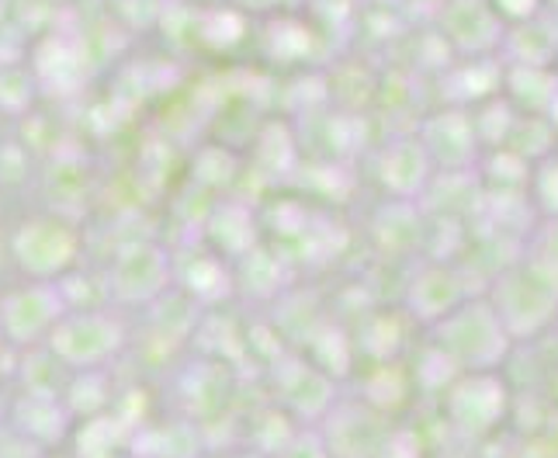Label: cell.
Wrapping results in <instances>:
<instances>
[{
    "label": "cell",
    "instance_id": "cell-18",
    "mask_svg": "<svg viewBox=\"0 0 558 458\" xmlns=\"http://www.w3.org/2000/svg\"><path fill=\"white\" fill-rule=\"evenodd\" d=\"M531 257L551 264L558 272V216H548V222L542 226V233H537V240H534Z\"/></svg>",
    "mask_w": 558,
    "mask_h": 458
},
{
    "label": "cell",
    "instance_id": "cell-21",
    "mask_svg": "<svg viewBox=\"0 0 558 458\" xmlns=\"http://www.w3.org/2000/svg\"><path fill=\"white\" fill-rule=\"evenodd\" d=\"M4 348H8V343H4V337H0V354H4Z\"/></svg>",
    "mask_w": 558,
    "mask_h": 458
},
{
    "label": "cell",
    "instance_id": "cell-9",
    "mask_svg": "<svg viewBox=\"0 0 558 458\" xmlns=\"http://www.w3.org/2000/svg\"><path fill=\"white\" fill-rule=\"evenodd\" d=\"M445 32L458 49L469 56H486L504 43V17L496 14L489 0H454L445 11Z\"/></svg>",
    "mask_w": 558,
    "mask_h": 458
},
{
    "label": "cell",
    "instance_id": "cell-8",
    "mask_svg": "<svg viewBox=\"0 0 558 458\" xmlns=\"http://www.w3.org/2000/svg\"><path fill=\"white\" fill-rule=\"evenodd\" d=\"M423 149L434 167L440 170H469L475 164V149H478V136H475V125H472V114L448 108V111H437L423 122L420 136Z\"/></svg>",
    "mask_w": 558,
    "mask_h": 458
},
{
    "label": "cell",
    "instance_id": "cell-14",
    "mask_svg": "<svg viewBox=\"0 0 558 458\" xmlns=\"http://www.w3.org/2000/svg\"><path fill=\"white\" fill-rule=\"evenodd\" d=\"M507 52L513 56V63H524V67H548L558 52V43H555V32L542 22H517L510 32H504V43Z\"/></svg>",
    "mask_w": 558,
    "mask_h": 458
},
{
    "label": "cell",
    "instance_id": "cell-1",
    "mask_svg": "<svg viewBox=\"0 0 558 458\" xmlns=\"http://www.w3.org/2000/svg\"><path fill=\"white\" fill-rule=\"evenodd\" d=\"M493 310L510 340L542 334L558 316V272L527 254L524 264L507 267L493 285Z\"/></svg>",
    "mask_w": 558,
    "mask_h": 458
},
{
    "label": "cell",
    "instance_id": "cell-2",
    "mask_svg": "<svg viewBox=\"0 0 558 458\" xmlns=\"http://www.w3.org/2000/svg\"><path fill=\"white\" fill-rule=\"evenodd\" d=\"M434 340L440 354L469 372H493L513 343L489 299H461L434 323Z\"/></svg>",
    "mask_w": 558,
    "mask_h": 458
},
{
    "label": "cell",
    "instance_id": "cell-6",
    "mask_svg": "<svg viewBox=\"0 0 558 458\" xmlns=\"http://www.w3.org/2000/svg\"><path fill=\"white\" fill-rule=\"evenodd\" d=\"M170 278H174V267H170V254L157 243H132L108 267V296L119 305H143V302H157Z\"/></svg>",
    "mask_w": 558,
    "mask_h": 458
},
{
    "label": "cell",
    "instance_id": "cell-15",
    "mask_svg": "<svg viewBox=\"0 0 558 458\" xmlns=\"http://www.w3.org/2000/svg\"><path fill=\"white\" fill-rule=\"evenodd\" d=\"M507 87H510V98L527 105V111L545 114L548 101L555 98L558 91V73H551L548 67H524V63H513L507 73Z\"/></svg>",
    "mask_w": 558,
    "mask_h": 458
},
{
    "label": "cell",
    "instance_id": "cell-11",
    "mask_svg": "<svg viewBox=\"0 0 558 458\" xmlns=\"http://www.w3.org/2000/svg\"><path fill=\"white\" fill-rule=\"evenodd\" d=\"M461 299H465V285H461V278L445 264L420 267L410 281V292H407L413 316H420L423 323L445 320Z\"/></svg>",
    "mask_w": 558,
    "mask_h": 458
},
{
    "label": "cell",
    "instance_id": "cell-3",
    "mask_svg": "<svg viewBox=\"0 0 558 458\" xmlns=\"http://www.w3.org/2000/svg\"><path fill=\"white\" fill-rule=\"evenodd\" d=\"M46 348L66 369H76V372L105 369L108 361L125 348V323L108 310L70 305L49 330Z\"/></svg>",
    "mask_w": 558,
    "mask_h": 458
},
{
    "label": "cell",
    "instance_id": "cell-20",
    "mask_svg": "<svg viewBox=\"0 0 558 458\" xmlns=\"http://www.w3.org/2000/svg\"><path fill=\"white\" fill-rule=\"evenodd\" d=\"M545 119L551 122V129L558 132V91H555V98L548 101V108H545Z\"/></svg>",
    "mask_w": 558,
    "mask_h": 458
},
{
    "label": "cell",
    "instance_id": "cell-4",
    "mask_svg": "<svg viewBox=\"0 0 558 458\" xmlns=\"http://www.w3.org/2000/svg\"><path fill=\"white\" fill-rule=\"evenodd\" d=\"M70 296L60 281L28 278L25 285L0 296V337L8 348H35L46 343L49 330L70 310Z\"/></svg>",
    "mask_w": 558,
    "mask_h": 458
},
{
    "label": "cell",
    "instance_id": "cell-5",
    "mask_svg": "<svg viewBox=\"0 0 558 458\" xmlns=\"http://www.w3.org/2000/svg\"><path fill=\"white\" fill-rule=\"evenodd\" d=\"M11 254L28 278L60 281V275H66L76 254H81V233L66 219L35 216L14 229Z\"/></svg>",
    "mask_w": 558,
    "mask_h": 458
},
{
    "label": "cell",
    "instance_id": "cell-22",
    "mask_svg": "<svg viewBox=\"0 0 558 458\" xmlns=\"http://www.w3.org/2000/svg\"><path fill=\"white\" fill-rule=\"evenodd\" d=\"M0 413H4V399H0Z\"/></svg>",
    "mask_w": 558,
    "mask_h": 458
},
{
    "label": "cell",
    "instance_id": "cell-16",
    "mask_svg": "<svg viewBox=\"0 0 558 458\" xmlns=\"http://www.w3.org/2000/svg\"><path fill=\"white\" fill-rule=\"evenodd\" d=\"M534 184V198H537V208H542L545 216H558V157H542L537 170L527 178Z\"/></svg>",
    "mask_w": 558,
    "mask_h": 458
},
{
    "label": "cell",
    "instance_id": "cell-10",
    "mask_svg": "<svg viewBox=\"0 0 558 458\" xmlns=\"http://www.w3.org/2000/svg\"><path fill=\"white\" fill-rule=\"evenodd\" d=\"M378 178H381L385 188L392 191V195L413 198L430 184L434 164H430L427 149H423V143L416 136H402V140H396V143H389L381 149Z\"/></svg>",
    "mask_w": 558,
    "mask_h": 458
},
{
    "label": "cell",
    "instance_id": "cell-17",
    "mask_svg": "<svg viewBox=\"0 0 558 458\" xmlns=\"http://www.w3.org/2000/svg\"><path fill=\"white\" fill-rule=\"evenodd\" d=\"M32 76L25 70H0V108H8L11 114H17L22 108H28L32 101Z\"/></svg>",
    "mask_w": 558,
    "mask_h": 458
},
{
    "label": "cell",
    "instance_id": "cell-12",
    "mask_svg": "<svg viewBox=\"0 0 558 458\" xmlns=\"http://www.w3.org/2000/svg\"><path fill=\"white\" fill-rule=\"evenodd\" d=\"M278 375H281V386H284V399L299 413H326L333 389H330V378H326L323 372L302 365V361H284V365L278 369Z\"/></svg>",
    "mask_w": 558,
    "mask_h": 458
},
{
    "label": "cell",
    "instance_id": "cell-13",
    "mask_svg": "<svg viewBox=\"0 0 558 458\" xmlns=\"http://www.w3.org/2000/svg\"><path fill=\"white\" fill-rule=\"evenodd\" d=\"M66 417L70 410L56 403L52 393H28L17 407V431L32 437L35 445H46L66 431Z\"/></svg>",
    "mask_w": 558,
    "mask_h": 458
},
{
    "label": "cell",
    "instance_id": "cell-7",
    "mask_svg": "<svg viewBox=\"0 0 558 458\" xmlns=\"http://www.w3.org/2000/svg\"><path fill=\"white\" fill-rule=\"evenodd\" d=\"M507 413V386L493 372H469L448 393V417L465 434H486Z\"/></svg>",
    "mask_w": 558,
    "mask_h": 458
},
{
    "label": "cell",
    "instance_id": "cell-19",
    "mask_svg": "<svg viewBox=\"0 0 558 458\" xmlns=\"http://www.w3.org/2000/svg\"><path fill=\"white\" fill-rule=\"evenodd\" d=\"M493 8L499 17H507V22H527V17H534L537 8H542V0H493Z\"/></svg>",
    "mask_w": 558,
    "mask_h": 458
}]
</instances>
